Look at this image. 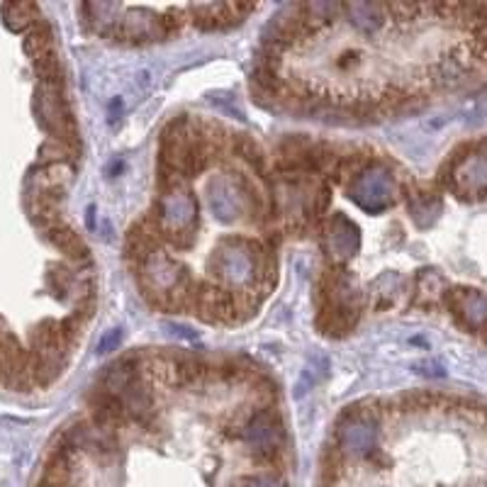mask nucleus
Returning <instances> with one entry per match:
<instances>
[{"label": "nucleus", "instance_id": "f257e3e1", "mask_svg": "<svg viewBox=\"0 0 487 487\" xmlns=\"http://www.w3.org/2000/svg\"><path fill=\"white\" fill-rule=\"evenodd\" d=\"M217 278L225 286L244 287L254 283L261 271V254L254 241L225 239L212 256Z\"/></svg>", "mask_w": 487, "mask_h": 487}, {"label": "nucleus", "instance_id": "f03ea898", "mask_svg": "<svg viewBox=\"0 0 487 487\" xmlns=\"http://www.w3.org/2000/svg\"><path fill=\"white\" fill-rule=\"evenodd\" d=\"M163 163L176 173H193L202 169L205 156H202V140L195 134V130L186 120H173L166 127L161 141Z\"/></svg>", "mask_w": 487, "mask_h": 487}, {"label": "nucleus", "instance_id": "7ed1b4c3", "mask_svg": "<svg viewBox=\"0 0 487 487\" xmlns=\"http://www.w3.org/2000/svg\"><path fill=\"white\" fill-rule=\"evenodd\" d=\"M394 193H397V183H394L393 170L383 163H371L368 169L358 173L348 188L351 200L371 215L390 208L394 202Z\"/></svg>", "mask_w": 487, "mask_h": 487}, {"label": "nucleus", "instance_id": "20e7f679", "mask_svg": "<svg viewBox=\"0 0 487 487\" xmlns=\"http://www.w3.org/2000/svg\"><path fill=\"white\" fill-rule=\"evenodd\" d=\"M198 200L188 190H169L159 200L156 209V219H159V232L170 237L173 241H180V234L193 232L195 222H198Z\"/></svg>", "mask_w": 487, "mask_h": 487}, {"label": "nucleus", "instance_id": "39448f33", "mask_svg": "<svg viewBox=\"0 0 487 487\" xmlns=\"http://www.w3.org/2000/svg\"><path fill=\"white\" fill-rule=\"evenodd\" d=\"M141 280L147 287L149 295H161V297H179L188 293L186 283L188 276L170 256L163 251H151V254L141 261Z\"/></svg>", "mask_w": 487, "mask_h": 487}, {"label": "nucleus", "instance_id": "423d86ee", "mask_svg": "<svg viewBox=\"0 0 487 487\" xmlns=\"http://www.w3.org/2000/svg\"><path fill=\"white\" fill-rule=\"evenodd\" d=\"M248 195L241 190V186L229 176H217L208 186V205L212 215L222 222H234L237 217L244 215Z\"/></svg>", "mask_w": 487, "mask_h": 487}, {"label": "nucleus", "instance_id": "0eeeda50", "mask_svg": "<svg viewBox=\"0 0 487 487\" xmlns=\"http://www.w3.org/2000/svg\"><path fill=\"white\" fill-rule=\"evenodd\" d=\"M241 439H244L248 449L261 453V456L278 453L280 441H283V424H280L278 414L271 410L256 412L254 417L247 422V426H244Z\"/></svg>", "mask_w": 487, "mask_h": 487}, {"label": "nucleus", "instance_id": "6e6552de", "mask_svg": "<svg viewBox=\"0 0 487 487\" xmlns=\"http://www.w3.org/2000/svg\"><path fill=\"white\" fill-rule=\"evenodd\" d=\"M361 247V232L346 215H334L325 229V251L336 263L354 258Z\"/></svg>", "mask_w": 487, "mask_h": 487}, {"label": "nucleus", "instance_id": "1a4fd4ad", "mask_svg": "<svg viewBox=\"0 0 487 487\" xmlns=\"http://www.w3.org/2000/svg\"><path fill=\"white\" fill-rule=\"evenodd\" d=\"M375 443H378V426L368 417H354L341 426L339 446L348 456H368L375 451Z\"/></svg>", "mask_w": 487, "mask_h": 487}, {"label": "nucleus", "instance_id": "9d476101", "mask_svg": "<svg viewBox=\"0 0 487 487\" xmlns=\"http://www.w3.org/2000/svg\"><path fill=\"white\" fill-rule=\"evenodd\" d=\"M453 188L463 195H485L487 193V154L478 151L461 159L453 169Z\"/></svg>", "mask_w": 487, "mask_h": 487}, {"label": "nucleus", "instance_id": "9b49d317", "mask_svg": "<svg viewBox=\"0 0 487 487\" xmlns=\"http://www.w3.org/2000/svg\"><path fill=\"white\" fill-rule=\"evenodd\" d=\"M254 10V5H237V3H209V5H193L190 13L195 15V24L205 30H217L227 24H237Z\"/></svg>", "mask_w": 487, "mask_h": 487}, {"label": "nucleus", "instance_id": "f8f14e48", "mask_svg": "<svg viewBox=\"0 0 487 487\" xmlns=\"http://www.w3.org/2000/svg\"><path fill=\"white\" fill-rule=\"evenodd\" d=\"M451 309L468 329H482L487 325V297L478 290H456L451 295Z\"/></svg>", "mask_w": 487, "mask_h": 487}, {"label": "nucleus", "instance_id": "ddd939ff", "mask_svg": "<svg viewBox=\"0 0 487 487\" xmlns=\"http://www.w3.org/2000/svg\"><path fill=\"white\" fill-rule=\"evenodd\" d=\"M341 13L364 34H375L390 20V5H375V3H346L341 5Z\"/></svg>", "mask_w": 487, "mask_h": 487}, {"label": "nucleus", "instance_id": "4468645a", "mask_svg": "<svg viewBox=\"0 0 487 487\" xmlns=\"http://www.w3.org/2000/svg\"><path fill=\"white\" fill-rule=\"evenodd\" d=\"M120 400H122L124 414H130V417H134L137 422H149V419L154 417V400H151V393L141 385L140 380H134V383L120 394Z\"/></svg>", "mask_w": 487, "mask_h": 487}, {"label": "nucleus", "instance_id": "2eb2a0df", "mask_svg": "<svg viewBox=\"0 0 487 487\" xmlns=\"http://www.w3.org/2000/svg\"><path fill=\"white\" fill-rule=\"evenodd\" d=\"M47 239L54 244L56 248H62L63 254L71 256V258H88V248L81 241L76 232H71L69 227L56 225L52 229H47Z\"/></svg>", "mask_w": 487, "mask_h": 487}, {"label": "nucleus", "instance_id": "dca6fc26", "mask_svg": "<svg viewBox=\"0 0 487 487\" xmlns=\"http://www.w3.org/2000/svg\"><path fill=\"white\" fill-rule=\"evenodd\" d=\"M3 17H5V24H8L10 30L23 32L30 24H34L37 8L30 5V3H10V5H3Z\"/></svg>", "mask_w": 487, "mask_h": 487}, {"label": "nucleus", "instance_id": "f3484780", "mask_svg": "<svg viewBox=\"0 0 487 487\" xmlns=\"http://www.w3.org/2000/svg\"><path fill=\"white\" fill-rule=\"evenodd\" d=\"M410 209H412V217H414V222H417L419 227H429L433 219H436V215H439L441 202L433 200V198L417 195V198L412 200Z\"/></svg>", "mask_w": 487, "mask_h": 487}, {"label": "nucleus", "instance_id": "a211bd4d", "mask_svg": "<svg viewBox=\"0 0 487 487\" xmlns=\"http://www.w3.org/2000/svg\"><path fill=\"white\" fill-rule=\"evenodd\" d=\"M232 487H287L283 478L273 472H258V475H241Z\"/></svg>", "mask_w": 487, "mask_h": 487}, {"label": "nucleus", "instance_id": "6ab92c4d", "mask_svg": "<svg viewBox=\"0 0 487 487\" xmlns=\"http://www.w3.org/2000/svg\"><path fill=\"white\" fill-rule=\"evenodd\" d=\"M122 344V329H110V332L102 334L101 344H98V354H110V351H117Z\"/></svg>", "mask_w": 487, "mask_h": 487}, {"label": "nucleus", "instance_id": "aec40b11", "mask_svg": "<svg viewBox=\"0 0 487 487\" xmlns=\"http://www.w3.org/2000/svg\"><path fill=\"white\" fill-rule=\"evenodd\" d=\"M151 85H154V78H151V73H149V71H140V76H137V91L147 93Z\"/></svg>", "mask_w": 487, "mask_h": 487}]
</instances>
